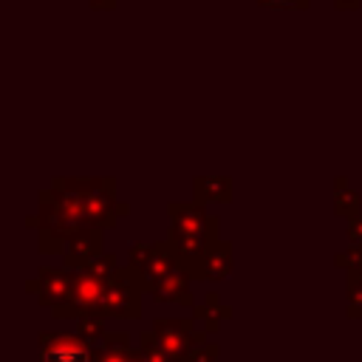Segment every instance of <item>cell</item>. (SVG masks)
I'll list each match as a JSON object with an SVG mask.
<instances>
[{"instance_id":"obj_1","label":"cell","mask_w":362,"mask_h":362,"mask_svg":"<svg viewBox=\"0 0 362 362\" xmlns=\"http://www.w3.org/2000/svg\"><path fill=\"white\" fill-rule=\"evenodd\" d=\"M173 226L170 243L181 260H201L204 252L215 243V218H209L201 204H170Z\"/></svg>"},{"instance_id":"obj_2","label":"cell","mask_w":362,"mask_h":362,"mask_svg":"<svg viewBox=\"0 0 362 362\" xmlns=\"http://www.w3.org/2000/svg\"><path fill=\"white\" fill-rule=\"evenodd\" d=\"M105 286H107V280L96 277L90 269H85V272L74 274L71 297H68L65 308H62V311H57L54 317H96V314H102Z\"/></svg>"},{"instance_id":"obj_3","label":"cell","mask_w":362,"mask_h":362,"mask_svg":"<svg viewBox=\"0 0 362 362\" xmlns=\"http://www.w3.org/2000/svg\"><path fill=\"white\" fill-rule=\"evenodd\" d=\"M139 274L133 269H119L107 286H105V300H102V314L113 317H139Z\"/></svg>"},{"instance_id":"obj_4","label":"cell","mask_w":362,"mask_h":362,"mask_svg":"<svg viewBox=\"0 0 362 362\" xmlns=\"http://www.w3.org/2000/svg\"><path fill=\"white\" fill-rule=\"evenodd\" d=\"M40 362H96V351L79 334H42Z\"/></svg>"},{"instance_id":"obj_5","label":"cell","mask_w":362,"mask_h":362,"mask_svg":"<svg viewBox=\"0 0 362 362\" xmlns=\"http://www.w3.org/2000/svg\"><path fill=\"white\" fill-rule=\"evenodd\" d=\"M85 215H88V226L93 223V229L110 226L116 221V195L107 178L85 181Z\"/></svg>"},{"instance_id":"obj_6","label":"cell","mask_w":362,"mask_h":362,"mask_svg":"<svg viewBox=\"0 0 362 362\" xmlns=\"http://www.w3.org/2000/svg\"><path fill=\"white\" fill-rule=\"evenodd\" d=\"M153 334L158 337V342L178 359V362H187L192 345H195V331H192V322L189 320H156L153 325Z\"/></svg>"},{"instance_id":"obj_7","label":"cell","mask_w":362,"mask_h":362,"mask_svg":"<svg viewBox=\"0 0 362 362\" xmlns=\"http://www.w3.org/2000/svg\"><path fill=\"white\" fill-rule=\"evenodd\" d=\"M102 232L99 229H79L65 238L62 255L68 266H90L102 255Z\"/></svg>"},{"instance_id":"obj_8","label":"cell","mask_w":362,"mask_h":362,"mask_svg":"<svg viewBox=\"0 0 362 362\" xmlns=\"http://www.w3.org/2000/svg\"><path fill=\"white\" fill-rule=\"evenodd\" d=\"M74 288V274L62 272V269H45L42 280H40V291H42V303L54 305L51 311H57V305H65Z\"/></svg>"},{"instance_id":"obj_9","label":"cell","mask_w":362,"mask_h":362,"mask_svg":"<svg viewBox=\"0 0 362 362\" xmlns=\"http://www.w3.org/2000/svg\"><path fill=\"white\" fill-rule=\"evenodd\" d=\"M229 269H232L229 246H223V243H212V246L204 252V257H201L198 277H212V280H218V277L229 274Z\"/></svg>"},{"instance_id":"obj_10","label":"cell","mask_w":362,"mask_h":362,"mask_svg":"<svg viewBox=\"0 0 362 362\" xmlns=\"http://www.w3.org/2000/svg\"><path fill=\"white\" fill-rule=\"evenodd\" d=\"M150 291H153V297L156 300H164V303H189V291H187V272L181 274V272H173L170 277H164V280H158V283H153V286H147Z\"/></svg>"},{"instance_id":"obj_11","label":"cell","mask_w":362,"mask_h":362,"mask_svg":"<svg viewBox=\"0 0 362 362\" xmlns=\"http://www.w3.org/2000/svg\"><path fill=\"white\" fill-rule=\"evenodd\" d=\"M229 189H232V184H229V178H223V175H206V178H195V198H198V204L201 201H229L232 195H229Z\"/></svg>"},{"instance_id":"obj_12","label":"cell","mask_w":362,"mask_h":362,"mask_svg":"<svg viewBox=\"0 0 362 362\" xmlns=\"http://www.w3.org/2000/svg\"><path fill=\"white\" fill-rule=\"evenodd\" d=\"M105 348H99L96 351V362H133V351L127 348V337L124 334H116V337H110V334H105Z\"/></svg>"},{"instance_id":"obj_13","label":"cell","mask_w":362,"mask_h":362,"mask_svg":"<svg viewBox=\"0 0 362 362\" xmlns=\"http://www.w3.org/2000/svg\"><path fill=\"white\" fill-rule=\"evenodd\" d=\"M141 356H144L147 362H178V359L158 342L156 334H141Z\"/></svg>"},{"instance_id":"obj_14","label":"cell","mask_w":362,"mask_h":362,"mask_svg":"<svg viewBox=\"0 0 362 362\" xmlns=\"http://www.w3.org/2000/svg\"><path fill=\"white\" fill-rule=\"evenodd\" d=\"M79 337L88 339V342H96L99 337H105L102 320L99 317H79Z\"/></svg>"},{"instance_id":"obj_15","label":"cell","mask_w":362,"mask_h":362,"mask_svg":"<svg viewBox=\"0 0 362 362\" xmlns=\"http://www.w3.org/2000/svg\"><path fill=\"white\" fill-rule=\"evenodd\" d=\"M85 269H90L96 277H102V280H110L119 269H116V257H107V255H99L90 266H85Z\"/></svg>"},{"instance_id":"obj_16","label":"cell","mask_w":362,"mask_h":362,"mask_svg":"<svg viewBox=\"0 0 362 362\" xmlns=\"http://www.w3.org/2000/svg\"><path fill=\"white\" fill-rule=\"evenodd\" d=\"M218 359V348L215 345H204V339L198 345H192L187 362H215Z\"/></svg>"},{"instance_id":"obj_17","label":"cell","mask_w":362,"mask_h":362,"mask_svg":"<svg viewBox=\"0 0 362 362\" xmlns=\"http://www.w3.org/2000/svg\"><path fill=\"white\" fill-rule=\"evenodd\" d=\"M356 204H359V198H356L351 189H345V192H337V212H342V215H351V218H354V212H356Z\"/></svg>"},{"instance_id":"obj_18","label":"cell","mask_w":362,"mask_h":362,"mask_svg":"<svg viewBox=\"0 0 362 362\" xmlns=\"http://www.w3.org/2000/svg\"><path fill=\"white\" fill-rule=\"evenodd\" d=\"M206 303H209V305H204L198 314H201V317H204V314H209V317H212V325H215L218 320L229 317V308H221V303H218V294H209V297H206Z\"/></svg>"},{"instance_id":"obj_19","label":"cell","mask_w":362,"mask_h":362,"mask_svg":"<svg viewBox=\"0 0 362 362\" xmlns=\"http://www.w3.org/2000/svg\"><path fill=\"white\" fill-rule=\"evenodd\" d=\"M263 6H280V8H303L308 0H257Z\"/></svg>"},{"instance_id":"obj_20","label":"cell","mask_w":362,"mask_h":362,"mask_svg":"<svg viewBox=\"0 0 362 362\" xmlns=\"http://www.w3.org/2000/svg\"><path fill=\"white\" fill-rule=\"evenodd\" d=\"M351 238H354V243H362V221L359 218L351 221Z\"/></svg>"},{"instance_id":"obj_21","label":"cell","mask_w":362,"mask_h":362,"mask_svg":"<svg viewBox=\"0 0 362 362\" xmlns=\"http://www.w3.org/2000/svg\"><path fill=\"white\" fill-rule=\"evenodd\" d=\"M90 6H96V8H107V6H113L116 0H88Z\"/></svg>"},{"instance_id":"obj_22","label":"cell","mask_w":362,"mask_h":362,"mask_svg":"<svg viewBox=\"0 0 362 362\" xmlns=\"http://www.w3.org/2000/svg\"><path fill=\"white\" fill-rule=\"evenodd\" d=\"M356 3H359V0H337L339 8H348V6H356Z\"/></svg>"},{"instance_id":"obj_23","label":"cell","mask_w":362,"mask_h":362,"mask_svg":"<svg viewBox=\"0 0 362 362\" xmlns=\"http://www.w3.org/2000/svg\"><path fill=\"white\" fill-rule=\"evenodd\" d=\"M133 362H147V359H144L141 354H136V356H133Z\"/></svg>"}]
</instances>
